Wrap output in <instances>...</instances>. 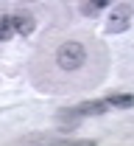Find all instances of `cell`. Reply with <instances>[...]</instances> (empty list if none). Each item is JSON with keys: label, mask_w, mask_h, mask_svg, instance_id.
<instances>
[{"label": "cell", "mask_w": 134, "mask_h": 146, "mask_svg": "<svg viewBox=\"0 0 134 146\" xmlns=\"http://www.w3.org/2000/svg\"><path fill=\"white\" fill-rule=\"evenodd\" d=\"M87 62V48L81 42H61L56 51V65L61 70H78Z\"/></svg>", "instance_id": "obj_1"}, {"label": "cell", "mask_w": 134, "mask_h": 146, "mask_svg": "<svg viewBox=\"0 0 134 146\" xmlns=\"http://www.w3.org/2000/svg\"><path fill=\"white\" fill-rule=\"evenodd\" d=\"M129 23H131V6H126V3L115 6V9H112V17H109V34H120V31H126Z\"/></svg>", "instance_id": "obj_2"}, {"label": "cell", "mask_w": 134, "mask_h": 146, "mask_svg": "<svg viewBox=\"0 0 134 146\" xmlns=\"http://www.w3.org/2000/svg\"><path fill=\"white\" fill-rule=\"evenodd\" d=\"M11 25H14V34L31 36L34 34V14L31 11H17V14H11Z\"/></svg>", "instance_id": "obj_3"}, {"label": "cell", "mask_w": 134, "mask_h": 146, "mask_svg": "<svg viewBox=\"0 0 134 146\" xmlns=\"http://www.w3.org/2000/svg\"><path fill=\"white\" fill-rule=\"evenodd\" d=\"M78 115L81 118H87V115H103L106 110H109V101L106 98H92V101H84V104H78Z\"/></svg>", "instance_id": "obj_4"}, {"label": "cell", "mask_w": 134, "mask_h": 146, "mask_svg": "<svg viewBox=\"0 0 134 146\" xmlns=\"http://www.w3.org/2000/svg\"><path fill=\"white\" fill-rule=\"evenodd\" d=\"M106 101H109V107H120V110L134 107V96H131V93H112Z\"/></svg>", "instance_id": "obj_5"}, {"label": "cell", "mask_w": 134, "mask_h": 146, "mask_svg": "<svg viewBox=\"0 0 134 146\" xmlns=\"http://www.w3.org/2000/svg\"><path fill=\"white\" fill-rule=\"evenodd\" d=\"M78 121H81V115H78L76 107H73V110H61V112H59V124H61V127H67V129H76Z\"/></svg>", "instance_id": "obj_6"}, {"label": "cell", "mask_w": 134, "mask_h": 146, "mask_svg": "<svg viewBox=\"0 0 134 146\" xmlns=\"http://www.w3.org/2000/svg\"><path fill=\"white\" fill-rule=\"evenodd\" d=\"M11 34H14L11 17H8V14H0V42H6V39H8Z\"/></svg>", "instance_id": "obj_7"}, {"label": "cell", "mask_w": 134, "mask_h": 146, "mask_svg": "<svg viewBox=\"0 0 134 146\" xmlns=\"http://www.w3.org/2000/svg\"><path fill=\"white\" fill-rule=\"evenodd\" d=\"M109 3H112V0H90V3H87V11L95 14V11H101V9H106Z\"/></svg>", "instance_id": "obj_8"}]
</instances>
